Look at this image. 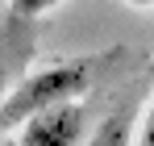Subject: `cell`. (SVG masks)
I'll use <instances>...</instances> for the list:
<instances>
[{
  "label": "cell",
  "mask_w": 154,
  "mask_h": 146,
  "mask_svg": "<svg viewBox=\"0 0 154 146\" xmlns=\"http://www.w3.org/2000/svg\"><path fill=\"white\" fill-rule=\"evenodd\" d=\"M88 84H92V63H88V59L54 63V67H46V71L21 79L13 96H0V129L25 121V117H33V113L50 109V104H63V100L83 96Z\"/></svg>",
  "instance_id": "cell-1"
},
{
  "label": "cell",
  "mask_w": 154,
  "mask_h": 146,
  "mask_svg": "<svg viewBox=\"0 0 154 146\" xmlns=\"http://www.w3.org/2000/svg\"><path fill=\"white\" fill-rule=\"evenodd\" d=\"M83 125H88L83 104L79 100H63V104H50V109L25 117L21 146H75L83 138Z\"/></svg>",
  "instance_id": "cell-2"
},
{
  "label": "cell",
  "mask_w": 154,
  "mask_h": 146,
  "mask_svg": "<svg viewBox=\"0 0 154 146\" xmlns=\"http://www.w3.org/2000/svg\"><path fill=\"white\" fill-rule=\"evenodd\" d=\"M88 146H133V109L121 104L117 113H108L104 125L92 134V142Z\"/></svg>",
  "instance_id": "cell-3"
},
{
  "label": "cell",
  "mask_w": 154,
  "mask_h": 146,
  "mask_svg": "<svg viewBox=\"0 0 154 146\" xmlns=\"http://www.w3.org/2000/svg\"><path fill=\"white\" fill-rule=\"evenodd\" d=\"M54 0H13V13L17 17H38V13H46Z\"/></svg>",
  "instance_id": "cell-4"
},
{
  "label": "cell",
  "mask_w": 154,
  "mask_h": 146,
  "mask_svg": "<svg viewBox=\"0 0 154 146\" xmlns=\"http://www.w3.org/2000/svg\"><path fill=\"white\" fill-rule=\"evenodd\" d=\"M133 146H154V100H150V109H146V121H142V134H137Z\"/></svg>",
  "instance_id": "cell-5"
},
{
  "label": "cell",
  "mask_w": 154,
  "mask_h": 146,
  "mask_svg": "<svg viewBox=\"0 0 154 146\" xmlns=\"http://www.w3.org/2000/svg\"><path fill=\"white\" fill-rule=\"evenodd\" d=\"M0 96H4V67H0Z\"/></svg>",
  "instance_id": "cell-6"
}]
</instances>
